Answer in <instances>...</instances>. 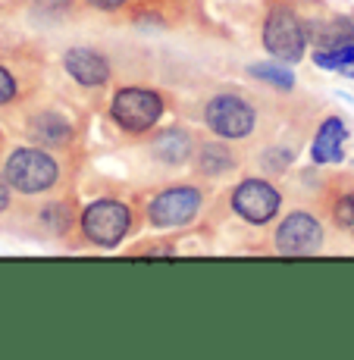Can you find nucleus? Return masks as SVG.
I'll return each instance as SVG.
<instances>
[{
    "label": "nucleus",
    "instance_id": "9",
    "mask_svg": "<svg viewBox=\"0 0 354 360\" xmlns=\"http://www.w3.org/2000/svg\"><path fill=\"white\" fill-rule=\"evenodd\" d=\"M63 66L82 88H101V85H107V79H110L107 57L91 51V47H72V51H66Z\"/></svg>",
    "mask_w": 354,
    "mask_h": 360
},
{
    "label": "nucleus",
    "instance_id": "19",
    "mask_svg": "<svg viewBox=\"0 0 354 360\" xmlns=\"http://www.w3.org/2000/svg\"><path fill=\"white\" fill-rule=\"evenodd\" d=\"M19 98V79L13 75V69L6 63H0V107L13 103Z\"/></svg>",
    "mask_w": 354,
    "mask_h": 360
},
{
    "label": "nucleus",
    "instance_id": "11",
    "mask_svg": "<svg viewBox=\"0 0 354 360\" xmlns=\"http://www.w3.org/2000/svg\"><path fill=\"white\" fill-rule=\"evenodd\" d=\"M29 131H32L34 141H41V144H66L69 135H72V126L63 120V113H57V110H44V113L32 116Z\"/></svg>",
    "mask_w": 354,
    "mask_h": 360
},
{
    "label": "nucleus",
    "instance_id": "15",
    "mask_svg": "<svg viewBox=\"0 0 354 360\" xmlns=\"http://www.w3.org/2000/svg\"><path fill=\"white\" fill-rule=\"evenodd\" d=\"M248 72H251L254 79L267 82V85L282 88V91H289V88L295 85V75H291V69H286V66L279 63V60H270V63H258V66L248 69Z\"/></svg>",
    "mask_w": 354,
    "mask_h": 360
},
{
    "label": "nucleus",
    "instance_id": "4",
    "mask_svg": "<svg viewBox=\"0 0 354 360\" xmlns=\"http://www.w3.org/2000/svg\"><path fill=\"white\" fill-rule=\"evenodd\" d=\"M263 47L273 60L279 63H298L308 51V34L304 25L298 22V16L289 6H273L267 13V22H263Z\"/></svg>",
    "mask_w": 354,
    "mask_h": 360
},
{
    "label": "nucleus",
    "instance_id": "13",
    "mask_svg": "<svg viewBox=\"0 0 354 360\" xmlns=\"http://www.w3.org/2000/svg\"><path fill=\"white\" fill-rule=\"evenodd\" d=\"M154 154L160 157L163 163H182V160H189V154H191V138L185 135L182 129L163 131L160 141L154 144Z\"/></svg>",
    "mask_w": 354,
    "mask_h": 360
},
{
    "label": "nucleus",
    "instance_id": "20",
    "mask_svg": "<svg viewBox=\"0 0 354 360\" xmlns=\"http://www.w3.org/2000/svg\"><path fill=\"white\" fill-rule=\"evenodd\" d=\"M10 195H13V188H10V182H6V176L0 172V217L10 210Z\"/></svg>",
    "mask_w": 354,
    "mask_h": 360
},
{
    "label": "nucleus",
    "instance_id": "17",
    "mask_svg": "<svg viewBox=\"0 0 354 360\" xmlns=\"http://www.w3.org/2000/svg\"><path fill=\"white\" fill-rule=\"evenodd\" d=\"M69 210H66V204H47V207H41V226L44 229H51L53 235H63L69 229Z\"/></svg>",
    "mask_w": 354,
    "mask_h": 360
},
{
    "label": "nucleus",
    "instance_id": "16",
    "mask_svg": "<svg viewBox=\"0 0 354 360\" xmlns=\"http://www.w3.org/2000/svg\"><path fill=\"white\" fill-rule=\"evenodd\" d=\"M354 41V22L351 19H332L323 29V47H339Z\"/></svg>",
    "mask_w": 354,
    "mask_h": 360
},
{
    "label": "nucleus",
    "instance_id": "10",
    "mask_svg": "<svg viewBox=\"0 0 354 360\" xmlns=\"http://www.w3.org/2000/svg\"><path fill=\"white\" fill-rule=\"evenodd\" d=\"M345 144H348V126H345L339 116H329V120L320 122L314 135V144H310V160L314 163H342L345 160Z\"/></svg>",
    "mask_w": 354,
    "mask_h": 360
},
{
    "label": "nucleus",
    "instance_id": "7",
    "mask_svg": "<svg viewBox=\"0 0 354 360\" xmlns=\"http://www.w3.org/2000/svg\"><path fill=\"white\" fill-rule=\"evenodd\" d=\"M279 207H282V195L267 179H245V182H239L232 191L235 217H241L251 226H267L270 219H276Z\"/></svg>",
    "mask_w": 354,
    "mask_h": 360
},
{
    "label": "nucleus",
    "instance_id": "12",
    "mask_svg": "<svg viewBox=\"0 0 354 360\" xmlns=\"http://www.w3.org/2000/svg\"><path fill=\"white\" fill-rule=\"evenodd\" d=\"M314 63L329 72H342L345 79H354V41L339 47H320L314 53Z\"/></svg>",
    "mask_w": 354,
    "mask_h": 360
},
{
    "label": "nucleus",
    "instance_id": "14",
    "mask_svg": "<svg viewBox=\"0 0 354 360\" xmlns=\"http://www.w3.org/2000/svg\"><path fill=\"white\" fill-rule=\"evenodd\" d=\"M198 166H201V172H207V176H223V172L235 169V157H232V150L223 148V144H207V148H201V154H198Z\"/></svg>",
    "mask_w": 354,
    "mask_h": 360
},
{
    "label": "nucleus",
    "instance_id": "5",
    "mask_svg": "<svg viewBox=\"0 0 354 360\" xmlns=\"http://www.w3.org/2000/svg\"><path fill=\"white\" fill-rule=\"evenodd\" d=\"M204 122L223 141H239V138L251 135L258 126V110L239 94H217V98L207 101Z\"/></svg>",
    "mask_w": 354,
    "mask_h": 360
},
{
    "label": "nucleus",
    "instance_id": "21",
    "mask_svg": "<svg viewBox=\"0 0 354 360\" xmlns=\"http://www.w3.org/2000/svg\"><path fill=\"white\" fill-rule=\"evenodd\" d=\"M88 4H91L94 6V10H120V6L122 4H129V0H88Z\"/></svg>",
    "mask_w": 354,
    "mask_h": 360
},
{
    "label": "nucleus",
    "instance_id": "1",
    "mask_svg": "<svg viewBox=\"0 0 354 360\" xmlns=\"http://www.w3.org/2000/svg\"><path fill=\"white\" fill-rule=\"evenodd\" d=\"M4 176L13 191L25 198L44 195L57 185L60 179V163L47 154L44 148H16L4 160Z\"/></svg>",
    "mask_w": 354,
    "mask_h": 360
},
{
    "label": "nucleus",
    "instance_id": "2",
    "mask_svg": "<svg viewBox=\"0 0 354 360\" xmlns=\"http://www.w3.org/2000/svg\"><path fill=\"white\" fill-rule=\"evenodd\" d=\"M82 235L91 241L94 248H120L122 238L129 235L132 229V210L122 200H113V198H101V200H91V204L82 210Z\"/></svg>",
    "mask_w": 354,
    "mask_h": 360
},
{
    "label": "nucleus",
    "instance_id": "3",
    "mask_svg": "<svg viewBox=\"0 0 354 360\" xmlns=\"http://www.w3.org/2000/svg\"><path fill=\"white\" fill-rule=\"evenodd\" d=\"M110 116L122 131L129 135H141L151 131L163 116V98L151 88H120L110 103Z\"/></svg>",
    "mask_w": 354,
    "mask_h": 360
},
{
    "label": "nucleus",
    "instance_id": "6",
    "mask_svg": "<svg viewBox=\"0 0 354 360\" xmlns=\"http://www.w3.org/2000/svg\"><path fill=\"white\" fill-rule=\"evenodd\" d=\"M204 207V195L194 185H172L163 188L157 198H151L148 204V223L154 229H182L189 226Z\"/></svg>",
    "mask_w": 354,
    "mask_h": 360
},
{
    "label": "nucleus",
    "instance_id": "18",
    "mask_svg": "<svg viewBox=\"0 0 354 360\" xmlns=\"http://www.w3.org/2000/svg\"><path fill=\"white\" fill-rule=\"evenodd\" d=\"M332 219H336L339 229L354 232V191L351 195H342L336 204H332Z\"/></svg>",
    "mask_w": 354,
    "mask_h": 360
},
{
    "label": "nucleus",
    "instance_id": "8",
    "mask_svg": "<svg viewBox=\"0 0 354 360\" xmlns=\"http://www.w3.org/2000/svg\"><path fill=\"white\" fill-rule=\"evenodd\" d=\"M320 245H323V226L304 210L289 213L279 223V229H276V251L289 254V257L314 254L320 251Z\"/></svg>",
    "mask_w": 354,
    "mask_h": 360
}]
</instances>
